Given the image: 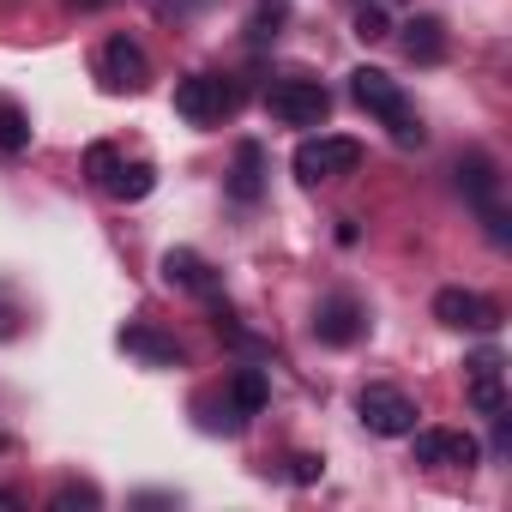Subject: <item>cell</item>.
<instances>
[{
  "label": "cell",
  "instance_id": "obj_1",
  "mask_svg": "<svg viewBox=\"0 0 512 512\" xmlns=\"http://www.w3.org/2000/svg\"><path fill=\"white\" fill-rule=\"evenodd\" d=\"M350 97H356L368 115H380V121L392 127L398 145H422V139H428L422 121H416V109H410V97H404V85H398L392 73H380V67H356V73H350Z\"/></svg>",
  "mask_w": 512,
  "mask_h": 512
},
{
  "label": "cell",
  "instance_id": "obj_2",
  "mask_svg": "<svg viewBox=\"0 0 512 512\" xmlns=\"http://www.w3.org/2000/svg\"><path fill=\"white\" fill-rule=\"evenodd\" d=\"M362 169V145L344 139V133H320V139H302L296 145V181L320 187V181H338V175H356Z\"/></svg>",
  "mask_w": 512,
  "mask_h": 512
},
{
  "label": "cell",
  "instance_id": "obj_3",
  "mask_svg": "<svg viewBox=\"0 0 512 512\" xmlns=\"http://www.w3.org/2000/svg\"><path fill=\"white\" fill-rule=\"evenodd\" d=\"M235 85L229 79H217V73H187L181 85H175V115L181 121H193V127H217L223 115H235Z\"/></svg>",
  "mask_w": 512,
  "mask_h": 512
},
{
  "label": "cell",
  "instance_id": "obj_4",
  "mask_svg": "<svg viewBox=\"0 0 512 512\" xmlns=\"http://www.w3.org/2000/svg\"><path fill=\"white\" fill-rule=\"evenodd\" d=\"M266 109L284 121V127H320L332 115V91L320 79H278L266 91Z\"/></svg>",
  "mask_w": 512,
  "mask_h": 512
},
{
  "label": "cell",
  "instance_id": "obj_5",
  "mask_svg": "<svg viewBox=\"0 0 512 512\" xmlns=\"http://www.w3.org/2000/svg\"><path fill=\"white\" fill-rule=\"evenodd\" d=\"M356 416L368 434H386V440H404L416 428V398L398 392V386H362L356 392Z\"/></svg>",
  "mask_w": 512,
  "mask_h": 512
},
{
  "label": "cell",
  "instance_id": "obj_6",
  "mask_svg": "<svg viewBox=\"0 0 512 512\" xmlns=\"http://www.w3.org/2000/svg\"><path fill=\"white\" fill-rule=\"evenodd\" d=\"M97 73H103L109 91H145L151 85V61H145V49L133 37H109L103 55H97Z\"/></svg>",
  "mask_w": 512,
  "mask_h": 512
},
{
  "label": "cell",
  "instance_id": "obj_7",
  "mask_svg": "<svg viewBox=\"0 0 512 512\" xmlns=\"http://www.w3.org/2000/svg\"><path fill=\"white\" fill-rule=\"evenodd\" d=\"M464 392H470L476 416H500L506 410V362H500V350H476L464 362Z\"/></svg>",
  "mask_w": 512,
  "mask_h": 512
},
{
  "label": "cell",
  "instance_id": "obj_8",
  "mask_svg": "<svg viewBox=\"0 0 512 512\" xmlns=\"http://www.w3.org/2000/svg\"><path fill=\"white\" fill-rule=\"evenodd\" d=\"M434 320L452 326V332H494L500 326V308L476 290H440L434 296Z\"/></svg>",
  "mask_w": 512,
  "mask_h": 512
},
{
  "label": "cell",
  "instance_id": "obj_9",
  "mask_svg": "<svg viewBox=\"0 0 512 512\" xmlns=\"http://www.w3.org/2000/svg\"><path fill=\"white\" fill-rule=\"evenodd\" d=\"M410 434H416V428H410ZM476 458H482V446H476L464 428H422V434H416V464H464V470H470Z\"/></svg>",
  "mask_w": 512,
  "mask_h": 512
},
{
  "label": "cell",
  "instance_id": "obj_10",
  "mask_svg": "<svg viewBox=\"0 0 512 512\" xmlns=\"http://www.w3.org/2000/svg\"><path fill=\"white\" fill-rule=\"evenodd\" d=\"M362 326H368V314H362L356 296H326L320 314H314V338H320V344H356Z\"/></svg>",
  "mask_w": 512,
  "mask_h": 512
},
{
  "label": "cell",
  "instance_id": "obj_11",
  "mask_svg": "<svg viewBox=\"0 0 512 512\" xmlns=\"http://www.w3.org/2000/svg\"><path fill=\"white\" fill-rule=\"evenodd\" d=\"M458 193H464L470 205H482V211L500 205V169H494L488 151H464V157H458Z\"/></svg>",
  "mask_w": 512,
  "mask_h": 512
},
{
  "label": "cell",
  "instance_id": "obj_12",
  "mask_svg": "<svg viewBox=\"0 0 512 512\" xmlns=\"http://www.w3.org/2000/svg\"><path fill=\"white\" fill-rule=\"evenodd\" d=\"M229 193L241 199V205H253L266 193V145L260 139H241L235 145V169H229Z\"/></svg>",
  "mask_w": 512,
  "mask_h": 512
},
{
  "label": "cell",
  "instance_id": "obj_13",
  "mask_svg": "<svg viewBox=\"0 0 512 512\" xmlns=\"http://www.w3.org/2000/svg\"><path fill=\"white\" fill-rule=\"evenodd\" d=\"M163 284H169V290L211 296V272H205L199 253H187V247H169V253H163Z\"/></svg>",
  "mask_w": 512,
  "mask_h": 512
},
{
  "label": "cell",
  "instance_id": "obj_14",
  "mask_svg": "<svg viewBox=\"0 0 512 512\" xmlns=\"http://www.w3.org/2000/svg\"><path fill=\"white\" fill-rule=\"evenodd\" d=\"M404 55H410L416 67H434V61L446 55V25H440V19H410V25H404Z\"/></svg>",
  "mask_w": 512,
  "mask_h": 512
},
{
  "label": "cell",
  "instance_id": "obj_15",
  "mask_svg": "<svg viewBox=\"0 0 512 512\" xmlns=\"http://www.w3.org/2000/svg\"><path fill=\"white\" fill-rule=\"evenodd\" d=\"M266 398H272V386H266L260 368H235V374H229V410H235V416H260Z\"/></svg>",
  "mask_w": 512,
  "mask_h": 512
},
{
  "label": "cell",
  "instance_id": "obj_16",
  "mask_svg": "<svg viewBox=\"0 0 512 512\" xmlns=\"http://www.w3.org/2000/svg\"><path fill=\"white\" fill-rule=\"evenodd\" d=\"M121 350H133V356H145V362H157V368H181V344H175V338H157V332H145V326H127V332H121Z\"/></svg>",
  "mask_w": 512,
  "mask_h": 512
},
{
  "label": "cell",
  "instance_id": "obj_17",
  "mask_svg": "<svg viewBox=\"0 0 512 512\" xmlns=\"http://www.w3.org/2000/svg\"><path fill=\"white\" fill-rule=\"evenodd\" d=\"M0 151H7V157L31 151V115L19 103H0Z\"/></svg>",
  "mask_w": 512,
  "mask_h": 512
},
{
  "label": "cell",
  "instance_id": "obj_18",
  "mask_svg": "<svg viewBox=\"0 0 512 512\" xmlns=\"http://www.w3.org/2000/svg\"><path fill=\"white\" fill-rule=\"evenodd\" d=\"M151 187H157V169H151V163H121V169H115V181H109V193H115V199H145Z\"/></svg>",
  "mask_w": 512,
  "mask_h": 512
},
{
  "label": "cell",
  "instance_id": "obj_19",
  "mask_svg": "<svg viewBox=\"0 0 512 512\" xmlns=\"http://www.w3.org/2000/svg\"><path fill=\"white\" fill-rule=\"evenodd\" d=\"M284 13H290V7H284V0H260V7H253V25H247V43H253V49H266V43L278 37V25H284Z\"/></svg>",
  "mask_w": 512,
  "mask_h": 512
},
{
  "label": "cell",
  "instance_id": "obj_20",
  "mask_svg": "<svg viewBox=\"0 0 512 512\" xmlns=\"http://www.w3.org/2000/svg\"><path fill=\"white\" fill-rule=\"evenodd\" d=\"M85 169H91V181L109 193V181H115V169H121V151H115V145H91V151H85Z\"/></svg>",
  "mask_w": 512,
  "mask_h": 512
},
{
  "label": "cell",
  "instance_id": "obj_21",
  "mask_svg": "<svg viewBox=\"0 0 512 512\" xmlns=\"http://www.w3.org/2000/svg\"><path fill=\"white\" fill-rule=\"evenodd\" d=\"M356 37H362V43H386V37H392L386 7H368V0H362V13H356Z\"/></svg>",
  "mask_w": 512,
  "mask_h": 512
},
{
  "label": "cell",
  "instance_id": "obj_22",
  "mask_svg": "<svg viewBox=\"0 0 512 512\" xmlns=\"http://www.w3.org/2000/svg\"><path fill=\"white\" fill-rule=\"evenodd\" d=\"M73 506H103V500H97V488H61L55 494V512H73Z\"/></svg>",
  "mask_w": 512,
  "mask_h": 512
},
{
  "label": "cell",
  "instance_id": "obj_23",
  "mask_svg": "<svg viewBox=\"0 0 512 512\" xmlns=\"http://www.w3.org/2000/svg\"><path fill=\"white\" fill-rule=\"evenodd\" d=\"M320 470H326V464H320L314 452H302V458H290V476H296V482H314Z\"/></svg>",
  "mask_w": 512,
  "mask_h": 512
},
{
  "label": "cell",
  "instance_id": "obj_24",
  "mask_svg": "<svg viewBox=\"0 0 512 512\" xmlns=\"http://www.w3.org/2000/svg\"><path fill=\"white\" fill-rule=\"evenodd\" d=\"M199 7H205V0H157L163 19H187V13H199Z\"/></svg>",
  "mask_w": 512,
  "mask_h": 512
},
{
  "label": "cell",
  "instance_id": "obj_25",
  "mask_svg": "<svg viewBox=\"0 0 512 512\" xmlns=\"http://www.w3.org/2000/svg\"><path fill=\"white\" fill-rule=\"evenodd\" d=\"M368 7H392V0H368Z\"/></svg>",
  "mask_w": 512,
  "mask_h": 512
},
{
  "label": "cell",
  "instance_id": "obj_26",
  "mask_svg": "<svg viewBox=\"0 0 512 512\" xmlns=\"http://www.w3.org/2000/svg\"><path fill=\"white\" fill-rule=\"evenodd\" d=\"M79 7H103V0H79Z\"/></svg>",
  "mask_w": 512,
  "mask_h": 512
}]
</instances>
